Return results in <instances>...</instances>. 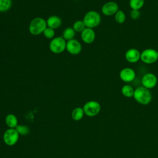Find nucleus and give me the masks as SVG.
Listing matches in <instances>:
<instances>
[{"instance_id":"obj_16","label":"nucleus","mask_w":158,"mask_h":158,"mask_svg":"<svg viewBox=\"0 0 158 158\" xmlns=\"http://www.w3.org/2000/svg\"><path fill=\"white\" fill-rule=\"evenodd\" d=\"M85 114L84 110L83 107H77L73 109V110L72 112V118L73 120L75 121H79L83 117Z\"/></svg>"},{"instance_id":"obj_4","label":"nucleus","mask_w":158,"mask_h":158,"mask_svg":"<svg viewBox=\"0 0 158 158\" xmlns=\"http://www.w3.org/2000/svg\"><path fill=\"white\" fill-rule=\"evenodd\" d=\"M67 42L62 36H57L51 40L49 48L54 54H60L66 49Z\"/></svg>"},{"instance_id":"obj_12","label":"nucleus","mask_w":158,"mask_h":158,"mask_svg":"<svg viewBox=\"0 0 158 158\" xmlns=\"http://www.w3.org/2000/svg\"><path fill=\"white\" fill-rule=\"evenodd\" d=\"M81 38L86 44H91L96 38V33L93 28H86L81 32Z\"/></svg>"},{"instance_id":"obj_25","label":"nucleus","mask_w":158,"mask_h":158,"mask_svg":"<svg viewBox=\"0 0 158 158\" xmlns=\"http://www.w3.org/2000/svg\"><path fill=\"white\" fill-rule=\"evenodd\" d=\"M131 19L133 20H136L139 18L140 17V12L139 10H131L130 11V14Z\"/></svg>"},{"instance_id":"obj_22","label":"nucleus","mask_w":158,"mask_h":158,"mask_svg":"<svg viewBox=\"0 0 158 158\" xmlns=\"http://www.w3.org/2000/svg\"><path fill=\"white\" fill-rule=\"evenodd\" d=\"M15 130L19 134V135L25 136L29 134L30 128L28 126L24 125H18L15 128Z\"/></svg>"},{"instance_id":"obj_13","label":"nucleus","mask_w":158,"mask_h":158,"mask_svg":"<svg viewBox=\"0 0 158 158\" xmlns=\"http://www.w3.org/2000/svg\"><path fill=\"white\" fill-rule=\"evenodd\" d=\"M141 52L136 48H130L128 49L125 54V59L130 63H136L140 60Z\"/></svg>"},{"instance_id":"obj_18","label":"nucleus","mask_w":158,"mask_h":158,"mask_svg":"<svg viewBox=\"0 0 158 158\" xmlns=\"http://www.w3.org/2000/svg\"><path fill=\"white\" fill-rule=\"evenodd\" d=\"M121 92L122 94L127 98H131L133 96L135 89L129 85H125L122 87Z\"/></svg>"},{"instance_id":"obj_10","label":"nucleus","mask_w":158,"mask_h":158,"mask_svg":"<svg viewBox=\"0 0 158 158\" xmlns=\"http://www.w3.org/2000/svg\"><path fill=\"white\" fill-rule=\"evenodd\" d=\"M66 50L70 54L78 55L81 52L82 46L78 40L72 39L67 41Z\"/></svg>"},{"instance_id":"obj_14","label":"nucleus","mask_w":158,"mask_h":158,"mask_svg":"<svg viewBox=\"0 0 158 158\" xmlns=\"http://www.w3.org/2000/svg\"><path fill=\"white\" fill-rule=\"evenodd\" d=\"M46 23L47 27L55 30L61 26L62 20L57 15H51L48 18Z\"/></svg>"},{"instance_id":"obj_26","label":"nucleus","mask_w":158,"mask_h":158,"mask_svg":"<svg viewBox=\"0 0 158 158\" xmlns=\"http://www.w3.org/2000/svg\"><path fill=\"white\" fill-rule=\"evenodd\" d=\"M157 55H158V49H157Z\"/></svg>"},{"instance_id":"obj_15","label":"nucleus","mask_w":158,"mask_h":158,"mask_svg":"<svg viewBox=\"0 0 158 158\" xmlns=\"http://www.w3.org/2000/svg\"><path fill=\"white\" fill-rule=\"evenodd\" d=\"M5 123L9 128H15L18 125V120L14 114H9L5 118Z\"/></svg>"},{"instance_id":"obj_20","label":"nucleus","mask_w":158,"mask_h":158,"mask_svg":"<svg viewBox=\"0 0 158 158\" xmlns=\"http://www.w3.org/2000/svg\"><path fill=\"white\" fill-rule=\"evenodd\" d=\"M12 4V0H0V12H4L9 10Z\"/></svg>"},{"instance_id":"obj_21","label":"nucleus","mask_w":158,"mask_h":158,"mask_svg":"<svg viewBox=\"0 0 158 158\" xmlns=\"http://www.w3.org/2000/svg\"><path fill=\"white\" fill-rule=\"evenodd\" d=\"M114 15V19L117 23L119 24H122L125 22L126 20V15L123 10H118Z\"/></svg>"},{"instance_id":"obj_5","label":"nucleus","mask_w":158,"mask_h":158,"mask_svg":"<svg viewBox=\"0 0 158 158\" xmlns=\"http://www.w3.org/2000/svg\"><path fill=\"white\" fill-rule=\"evenodd\" d=\"M140 60L146 64H152L155 63L158 60L157 51L152 48H148L143 50L141 52Z\"/></svg>"},{"instance_id":"obj_6","label":"nucleus","mask_w":158,"mask_h":158,"mask_svg":"<svg viewBox=\"0 0 158 158\" xmlns=\"http://www.w3.org/2000/svg\"><path fill=\"white\" fill-rule=\"evenodd\" d=\"M83 109L85 115L88 117H94L99 113L101 105L96 101H89L84 104Z\"/></svg>"},{"instance_id":"obj_19","label":"nucleus","mask_w":158,"mask_h":158,"mask_svg":"<svg viewBox=\"0 0 158 158\" xmlns=\"http://www.w3.org/2000/svg\"><path fill=\"white\" fill-rule=\"evenodd\" d=\"M144 4V0H130L129 6L131 10H139Z\"/></svg>"},{"instance_id":"obj_3","label":"nucleus","mask_w":158,"mask_h":158,"mask_svg":"<svg viewBox=\"0 0 158 158\" xmlns=\"http://www.w3.org/2000/svg\"><path fill=\"white\" fill-rule=\"evenodd\" d=\"M83 21L86 27L93 29L100 24L101 17L99 13L97 11L89 10L85 15Z\"/></svg>"},{"instance_id":"obj_2","label":"nucleus","mask_w":158,"mask_h":158,"mask_svg":"<svg viewBox=\"0 0 158 158\" xmlns=\"http://www.w3.org/2000/svg\"><path fill=\"white\" fill-rule=\"evenodd\" d=\"M47 27L46 20L42 17H35L30 22L29 25V31L33 35H38L43 33Z\"/></svg>"},{"instance_id":"obj_23","label":"nucleus","mask_w":158,"mask_h":158,"mask_svg":"<svg viewBox=\"0 0 158 158\" xmlns=\"http://www.w3.org/2000/svg\"><path fill=\"white\" fill-rule=\"evenodd\" d=\"M72 28L76 32H81L86 27L83 20H78L73 23Z\"/></svg>"},{"instance_id":"obj_7","label":"nucleus","mask_w":158,"mask_h":158,"mask_svg":"<svg viewBox=\"0 0 158 158\" xmlns=\"http://www.w3.org/2000/svg\"><path fill=\"white\" fill-rule=\"evenodd\" d=\"M3 141L4 143L9 146L15 145L19 138V134L15 128H8L3 134Z\"/></svg>"},{"instance_id":"obj_8","label":"nucleus","mask_w":158,"mask_h":158,"mask_svg":"<svg viewBox=\"0 0 158 158\" xmlns=\"http://www.w3.org/2000/svg\"><path fill=\"white\" fill-rule=\"evenodd\" d=\"M143 86L149 89L154 88L157 83V78L152 73H145L141 78Z\"/></svg>"},{"instance_id":"obj_1","label":"nucleus","mask_w":158,"mask_h":158,"mask_svg":"<svg viewBox=\"0 0 158 158\" xmlns=\"http://www.w3.org/2000/svg\"><path fill=\"white\" fill-rule=\"evenodd\" d=\"M134 99L142 105H147L150 103L152 99V95L150 91L144 86H139L135 89Z\"/></svg>"},{"instance_id":"obj_17","label":"nucleus","mask_w":158,"mask_h":158,"mask_svg":"<svg viewBox=\"0 0 158 158\" xmlns=\"http://www.w3.org/2000/svg\"><path fill=\"white\" fill-rule=\"evenodd\" d=\"M76 31L73 30L72 27H67L66 28L63 33H62V37L64 38L65 41H69L70 40L74 39Z\"/></svg>"},{"instance_id":"obj_9","label":"nucleus","mask_w":158,"mask_h":158,"mask_svg":"<svg viewBox=\"0 0 158 158\" xmlns=\"http://www.w3.org/2000/svg\"><path fill=\"white\" fill-rule=\"evenodd\" d=\"M118 10V5L115 1H108L104 3L101 7V12L106 16L115 15Z\"/></svg>"},{"instance_id":"obj_24","label":"nucleus","mask_w":158,"mask_h":158,"mask_svg":"<svg viewBox=\"0 0 158 158\" xmlns=\"http://www.w3.org/2000/svg\"><path fill=\"white\" fill-rule=\"evenodd\" d=\"M44 36L48 39H52L55 36V31L54 29L47 27L43 33Z\"/></svg>"},{"instance_id":"obj_11","label":"nucleus","mask_w":158,"mask_h":158,"mask_svg":"<svg viewBox=\"0 0 158 158\" xmlns=\"http://www.w3.org/2000/svg\"><path fill=\"white\" fill-rule=\"evenodd\" d=\"M119 77L125 83H130L135 80L136 77V73L133 69L125 67L120 71Z\"/></svg>"}]
</instances>
